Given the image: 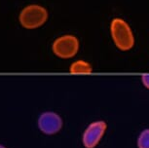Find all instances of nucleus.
<instances>
[{
	"mask_svg": "<svg viewBox=\"0 0 149 148\" xmlns=\"http://www.w3.org/2000/svg\"><path fill=\"white\" fill-rule=\"evenodd\" d=\"M70 73L76 74V73H91L93 71L92 65L85 60H76L71 63L69 67Z\"/></svg>",
	"mask_w": 149,
	"mask_h": 148,
	"instance_id": "423d86ee",
	"label": "nucleus"
},
{
	"mask_svg": "<svg viewBox=\"0 0 149 148\" xmlns=\"http://www.w3.org/2000/svg\"><path fill=\"white\" fill-rule=\"evenodd\" d=\"M106 129L107 125L104 121H95L91 123L83 133V145L86 148H95L102 138Z\"/></svg>",
	"mask_w": 149,
	"mask_h": 148,
	"instance_id": "20e7f679",
	"label": "nucleus"
},
{
	"mask_svg": "<svg viewBox=\"0 0 149 148\" xmlns=\"http://www.w3.org/2000/svg\"><path fill=\"white\" fill-rule=\"evenodd\" d=\"M110 34L115 46L121 51H129L134 45V36L131 26L126 21L120 18L112 19Z\"/></svg>",
	"mask_w": 149,
	"mask_h": 148,
	"instance_id": "f257e3e1",
	"label": "nucleus"
},
{
	"mask_svg": "<svg viewBox=\"0 0 149 148\" xmlns=\"http://www.w3.org/2000/svg\"><path fill=\"white\" fill-rule=\"evenodd\" d=\"M38 127L45 135H55L63 128V119L55 112H44L38 118Z\"/></svg>",
	"mask_w": 149,
	"mask_h": 148,
	"instance_id": "39448f33",
	"label": "nucleus"
},
{
	"mask_svg": "<svg viewBox=\"0 0 149 148\" xmlns=\"http://www.w3.org/2000/svg\"><path fill=\"white\" fill-rule=\"evenodd\" d=\"M141 82L143 84V86L149 90V73L142 75V76H141Z\"/></svg>",
	"mask_w": 149,
	"mask_h": 148,
	"instance_id": "6e6552de",
	"label": "nucleus"
},
{
	"mask_svg": "<svg viewBox=\"0 0 149 148\" xmlns=\"http://www.w3.org/2000/svg\"><path fill=\"white\" fill-rule=\"evenodd\" d=\"M137 147L149 148V129H146L140 133L137 138Z\"/></svg>",
	"mask_w": 149,
	"mask_h": 148,
	"instance_id": "0eeeda50",
	"label": "nucleus"
},
{
	"mask_svg": "<svg viewBox=\"0 0 149 148\" xmlns=\"http://www.w3.org/2000/svg\"><path fill=\"white\" fill-rule=\"evenodd\" d=\"M52 50L61 58H71L79 51V40L76 36L65 34L58 37L53 42Z\"/></svg>",
	"mask_w": 149,
	"mask_h": 148,
	"instance_id": "7ed1b4c3",
	"label": "nucleus"
},
{
	"mask_svg": "<svg viewBox=\"0 0 149 148\" xmlns=\"http://www.w3.org/2000/svg\"><path fill=\"white\" fill-rule=\"evenodd\" d=\"M48 17L49 15L46 8L38 4H31L21 11L19 21L26 29H36L46 23Z\"/></svg>",
	"mask_w": 149,
	"mask_h": 148,
	"instance_id": "f03ea898",
	"label": "nucleus"
},
{
	"mask_svg": "<svg viewBox=\"0 0 149 148\" xmlns=\"http://www.w3.org/2000/svg\"><path fill=\"white\" fill-rule=\"evenodd\" d=\"M0 148H6V147L3 146V145H1V144H0Z\"/></svg>",
	"mask_w": 149,
	"mask_h": 148,
	"instance_id": "1a4fd4ad",
	"label": "nucleus"
}]
</instances>
